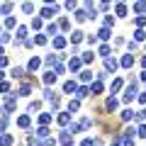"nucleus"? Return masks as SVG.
<instances>
[{
    "mask_svg": "<svg viewBox=\"0 0 146 146\" xmlns=\"http://www.w3.org/2000/svg\"><path fill=\"white\" fill-rule=\"evenodd\" d=\"M15 107H17V100H15V98H7V100H5V105H3V110H0V115L7 117L10 112H15Z\"/></svg>",
    "mask_w": 146,
    "mask_h": 146,
    "instance_id": "nucleus-1",
    "label": "nucleus"
},
{
    "mask_svg": "<svg viewBox=\"0 0 146 146\" xmlns=\"http://www.w3.org/2000/svg\"><path fill=\"white\" fill-rule=\"evenodd\" d=\"M134 98H136V80H131V85L127 88V93H124V98H122V100H124V102H131Z\"/></svg>",
    "mask_w": 146,
    "mask_h": 146,
    "instance_id": "nucleus-2",
    "label": "nucleus"
},
{
    "mask_svg": "<svg viewBox=\"0 0 146 146\" xmlns=\"http://www.w3.org/2000/svg\"><path fill=\"white\" fill-rule=\"evenodd\" d=\"M56 12H58V5H46V7L42 10V17H44V20H51Z\"/></svg>",
    "mask_w": 146,
    "mask_h": 146,
    "instance_id": "nucleus-3",
    "label": "nucleus"
},
{
    "mask_svg": "<svg viewBox=\"0 0 146 146\" xmlns=\"http://www.w3.org/2000/svg\"><path fill=\"white\" fill-rule=\"evenodd\" d=\"M58 141H61L63 146H71V144H73V134H71L68 129H66V131H61V134H58Z\"/></svg>",
    "mask_w": 146,
    "mask_h": 146,
    "instance_id": "nucleus-4",
    "label": "nucleus"
},
{
    "mask_svg": "<svg viewBox=\"0 0 146 146\" xmlns=\"http://www.w3.org/2000/svg\"><path fill=\"white\" fill-rule=\"evenodd\" d=\"M85 15H88V20H95V17H98V5L85 3Z\"/></svg>",
    "mask_w": 146,
    "mask_h": 146,
    "instance_id": "nucleus-5",
    "label": "nucleus"
},
{
    "mask_svg": "<svg viewBox=\"0 0 146 146\" xmlns=\"http://www.w3.org/2000/svg\"><path fill=\"white\" fill-rule=\"evenodd\" d=\"M117 107H119V100H117V98H107V102H105V110H107V112H115Z\"/></svg>",
    "mask_w": 146,
    "mask_h": 146,
    "instance_id": "nucleus-6",
    "label": "nucleus"
},
{
    "mask_svg": "<svg viewBox=\"0 0 146 146\" xmlns=\"http://www.w3.org/2000/svg\"><path fill=\"white\" fill-rule=\"evenodd\" d=\"M119 66L122 68H131V66H134V56H131V54H124L122 61H119Z\"/></svg>",
    "mask_w": 146,
    "mask_h": 146,
    "instance_id": "nucleus-7",
    "label": "nucleus"
},
{
    "mask_svg": "<svg viewBox=\"0 0 146 146\" xmlns=\"http://www.w3.org/2000/svg\"><path fill=\"white\" fill-rule=\"evenodd\" d=\"M117 66H119V63H117L115 58H105V73H110V71L115 73V71H117Z\"/></svg>",
    "mask_w": 146,
    "mask_h": 146,
    "instance_id": "nucleus-8",
    "label": "nucleus"
},
{
    "mask_svg": "<svg viewBox=\"0 0 146 146\" xmlns=\"http://www.w3.org/2000/svg\"><path fill=\"white\" fill-rule=\"evenodd\" d=\"M76 90H78L76 80H66V83H63V93H71V95H76Z\"/></svg>",
    "mask_w": 146,
    "mask_h": 146,
    "instance_id": "nucleus-9",
    "label": "nucleus"
},
{
    "mask_svg": "<svg viewBox=\"0 0 146 146\" xmlns=\"http://www.w3.org/2000/svg\"><path fill=\"white\" fill-rule=\"evenodd\" d=\"M80 63H83V61H80L78 56H73L71 61H68V68H71V73H76V71H78V68H80Z\"/></svg>",
    "mask_w": 146,
    "mask_h": 146,
    "instance_id": "nucleus-10",
    "label": "nucleus"
},
{
    "mask_svg": "<svg viewBox=\"0 0 146 146\" xmlns=\"http://www.w3.org/2000/svg\"><path fill=\"white\" fill-rule=\"evenodd\" d=\"M39 66H42V58H29V63H27V71H36V68H39Z\"/></svg>",
    "mask_w": 146,
    "mask_h": 146,
    "instance_id": "nucleus-11",
    "label": "nucleus"
},
{
    "mask_svg": "<svg viewBox=\"0 0 146 146\" xmlns=\"http://www.w3.org/2000/svg\"><path fill=\"white\" fill-rule=\"evenodd\" d=\"M44 83H46V85H54V83H56V73H54V71H46V73H44Z\"/></svg>",
    "mask_w": 146,
    "mask_h": 146,
    "instance_id": "nucleus-12",
    "label": "nucleus"
},
{
    "mask_svg": "<svg viewBox=\"0 0 146 146\" xmlns=\"http://www.w3.org/2000/svg\"><path fill=\"white\" fill-rule=\"evenodd\" d=\"M12 141H15L12 134H3V136H0V146H12Z\"/></svg>",
    "mask_w": 146,
    "mask_h": 146,
    "instance_id": "nucleus-13",
    "label": "nucleus"
},
{
    "mask_svg": "<svg viewBox=\"0 0 146 146\" xmlns=\"http://www.w3.org/2000/svg\"><path fill=\"white\" fill-rule=\"evenodd\" d=\"M90 93H93V95H100V93H102V80H95V83L90 85Z\"/></svg>",
    "mask_w": 146,
    "mask_h": 146,
    "instance_id": "nucleus-14",
    "label": "nucleus"
},
{
    "mask_svg": "<svg viewBox=\"0 0 146 146\" xmlns=\"http://www.w3.org/2000/svg\"><path fill=\"white\" fill-rule=\"evenodd\" d=\"M17 42H25V39H27V27H17Z\"/></svg>",
    "mask_w": 146,
    "mask_h": 146,
    "instance_id": "nucleus-15",
    "label": "nucleus"
},
{
    "mask_svg": "<svg viewBox=\"0 0 146 146\" xmlns=\"http://www.w3.org/2000/svg\"><path fill=\"white\" fill-rule=\"evenodd\" d=\"M56 119H58V124H68V122H71V112H61Z\"/></svg>",
    "mask_w": 146,
    "mask_h": 146,
    "instance_id": "nucleus-16",
    "label": "nucleus"
},
{
    "mask_svg": "<svg viewBox=\"0 0 146 146\" xmlns=\"http://www.w3.org/2000/svg\"><path fill=\"white\" fill-rule=\"evenodd\" d=\"M85 95H90V88L88 85H80V88L76 90V98H85Z\"/></svg>",
    "mask_w": 146,
    "mask_h": 146,
    "instance_id": "nucleus-17",
    "label": "nucleus"
},
{
    "mask_svg": "<svg viewBox=\"0 0 146 146\" xmlns=\"http://www.w3.org/2000/svg\"><path fill=\"white\" fill-rule=\"evenodd\" d=\"M51 119H54V115H51V112H49V115H39V124H42V127H46Z\"/></svg>",
    "mask_w": 146,
    "mask_h": 146,
    "instance_id": "nucleus-18",
    "label": "nucleus"
},
{
    "mask_svg": "<svg viewBox=\"0 0 146 146\" xmlns=\"http://www.w3.org/2000/svg\"><path fill=\"white\" fill-rule=\"evenodd\" d=\"M34 134L39 136V139H49V129H46V127H39V129H36Z\"/></svg>",
    "mask_w": 146,
    "mask_h": 146,
    "instance_id": "nucleus-19",
    "label": "nucleus"
},
{
    "mask_svg": "<svg viewBox=\"0 0 146 146\" xmlns=\"http://www.w3.org/2000/svg\"><path fill=\"white\" fill-rule=\"evenodd\" d=\"M29 122H32V119H29V117H27V115H22V117H20V119H17V124H20V127H22V129H27V127H29Z\"/></svg>",
    "mask_w": 146,
    "mask_h": 146,
    "instance_id": "nucleus-20",
    "label": "nucleus"
},
{
    "mask_svg": "<svg viewBox=\"0 0 146 146\" xmlns=\"http://www.w3.org/2000/svg\"><path fill=\"white\" fill-rule=\"evenodd\" d=\"M54 46H56V49H63V46H66V39H63V36H54Z\"/></svg>",
    "mask_w": 146,
    "mask_h": 146,
    "instance_id": "nucleus-21",
    "label": "nucleus"
},
{
    "mask_svg": "<svg viewBox=\"0 0 146 146\" xmlns=\"http://www.w3.org/2000/svg\"><path fill=\"white\" fill-rule=\"evenodd\" d=\"M0 12H3V15H10L12 12V3H3V5H0Z\"/></svg>",
    "mask_w": 146,
    "mask_h": 146,
    "instance_id": "nucleus-22",
    "label": "nucleus"
},
{
    "mask_svg": "<svg viewBox=\"0 0 146 146\" xmlns=\"http://www.w3.org/2000/svg\"><path fill=\"white\" fill-rule=\"evenodd\" d=\"M80 80H83V83H90V80H93V71H83L80 73Z\"/></svg>",
    "mask_w": 146,
    "mask_h": 146,
    "instance_id": "nucleus-23",
    "label": "nucleus"
},
{
    "mask_svg": "<svg viewBox=\"0 0 146 146\" xmlns=\"http://www.w3.org/2000/svg\"><path fill=\"white\" fill-rule=\"evenodd\" d=\"M98 36H100V39H110V36H112V32H110L107 27H102V29L98 32Z\"/></svg>",
    "mask_w": 146,
    "mask_h": 146,
    "instance_id": "nucleus-24",
    "label": "nucleus"
},
{
    "mask_svg": "<svg viewBox=\"0 0 146 146\" xmlns=\"http://www.w3.org/2000/svg\"><path fill=\"white\" fill-rule=\"evenodd\" d=\"M131 10H134V12H146V3H134Z\"/></svg>",
    "mask_w": 146,
    "mask_h": 146,
    "instance_id": "nucleus-25",
    "label": "nucleus"
},
{
    "mask_svg": "<svg viewBox=\"0 0 146 146\" xmlns=\"http://www.w3.org/2000/svg\"><path fill=\"white\" fill-rule=\"evenodd\" d=\"M71 42H73V44H80V42H83V32H73Z\"/></svg>",
    "mask_w": 146,
    "mask_h": 146,
    "instance_id": "nucleus-26",
    "label": "nucleus"
},
{
    "mask_svg": "<svg viewBox=\"0 0 146 146\" xmlns=\"http://www.w3.org/2000/svg\"><path fill=\"white\" fill-rule=\"evenodd\" d=\"M29 93H32V85H29V83H22V88H20V95H25V98H27Z\"/></svg>",
    "mask_w": 146,
    "mask_h": 146,
    "instance_id": "nucleus-27",
    "label": "nucleus"
},
{
    "mask_svg": "<svg viewBox=\"0 0 146 146\" xmlns=\"http://www.w3.org/2000/svg\"><path fill=\"white\" fill-rule=\"evenodd\" d=\"M22 76H25V68H20V66L12 68V78H22Z\"/></svg>",
    "mask_w": 146,
    "mask_h": 146,
    "instance_id": "nucleus-28",
    "label": "nucleus"
},
{
    "mask_svg": "<svg viewBox=\"0 0 146 146\" xmlns=\"http://www.w3.org/2000/svg\"><path fill=\"white\" fill-rule=\"evenodd\" d=\"M134 39H136V42H144V39H146V32L144 29H136L134 32Z\"/></svg>",
    "mask_w": 146,
    "mask_h": 146,
    "instance_id": "nucleus-29",
    "label": "nucleus"
},
{
    "mask_svg": "<svg viewBox=\"0 0 146 146\" xmlns=\"http://www.w3.org/2000/svg\"><path fill=\"white\" fill-rule=\"evenodd\" d=\"M117 15H119V17L127 15V5H124V3H117Z\"/></svg>",
    "mask_w": 146,
    "mask_h": 146,
    "instance_id": "nucleus-30",
    "label": "nucleus"
},
{
    "mask_svg": "<svg viewBox=\"0 0 146 146\" xmlns=\"http://www.w3.org/2000/svg\"><path fill=\"white\" fill-rule=\"evenodd\" d=\"M134 119H136V122H144V119H146V110H139V112H134Z\"/></svg>",
    "mask_w": 146,
    "mask_h": 146,
    "instance_id": "nucleus-31",
    "label": "nucleus"
},
{
    "mask_svg": "<svg viewBox=\"0 0 146 146\" xmlns=\"http://www.w3.org/2000/svg\"><path fill=\"white\" fill-rule=\"evenodd\" d=\"M93 58H95V54H93V51H85L80 61H83V63H90V61H93Z\"/></svg>",
    "mask_w": 146,
    "mask_h": 146,
    "instance_id": "nucleus-32",
    "label": "nucleus"
},
{
    "mask_svg": "<svg viewBox=\"0 0 146 146\" xmlns=\"http://www.w3.org/2000/svg\"><path fill=\"white\" fill-rule=\"evenodd\" d=\"M78 107H80V102H78V100H71V102H68V112H76Z\"/></svg>",
    "mask_w": 146,
    "mask_h": 146,
    "instance_id": "nucleus-33",
    "label": "nucleus"
},
{
    "mask_svg": "<svg viewBox=\"0 0 146 146\" xmlns=\"http://www.w3.org/2000/svg\"><path fill=\"white\" fill-rule=\"evenodd\" d=\"M122 119H124V122L134 119V112H131V110H124V112H122Z\"/></svg>",
    "mask_w": 146,
    "mask_h": 146,
    "instance_id": "nucleus-34",
    "label": "nucleus"
},
{
    "mask_svg": "<svg viewBox=\"0 0 146 146\" xmlns=\"http://www.w3.org/2000/svg\"><path fill=\"white\" fill-rule=\"evenodd\" d=\"M68 131H71V134H78L80 131V122H73V124L68 127Z\"/></svg>",
    "mask_w": 146,
    "mask_h": 146,
    "instance_id": "nucleus-35",
    "label": "nucleus"
},
{
    "mask_svg": "<svg viewBox=\"0 0 146 146\" xmlns=\"http://www.w3.org/2000/svg\"><path fill=\"white\" fill-rule=\"evenodd\" d=\"M56 32H58V25H56V22L46 27V34H54V36H56Z\"/></svg>",
    "mask_w": 146,
    "mask_h": 146,
    "instance_id": "nucleus-36",
    "label": "nucleus"
},
{
    "mask_svg": "<svg viewBox=\"0 0 146 146\" xmlns=\"http://www.w3.org/2000/svg\"><path fill=\"white\" fill-rule=\"evenodd\" d=\"M100 56L110 58V46H107V44H102V46H100Z\"/></svg>",
    "mask_w": 146,
    "mask_h": 146,
    "instance_id": "nucleus-37",
    "label": "nucleus"
},
{
    "mask_svg": "<svg viewBox=\"0 0 146 146\" xmlns=\"http://www.w3.org/2000/svg\"><path fill=\"white\" fill-rule=\"evenodd\" d=\"M119 88H122V78H115L112 80V93H117Z\"/></svg>",
    "mask_w": 146,
    "mask_h": 146,
    "instance_id": "nucleus-38",
    "label": "nucleus"
},
{
    "mask_svg": "<svg viewBox=\"0 0 146 146\" xmlns=\"http://www.w3.org/2000/svg\"><path fill=\"white\" fill-rule=\"evenodd\" d=\"M32 29H42V17H34L32 20Z\"/></svg>",
    "mask_w": 146,
    "mask_h": 146,
    "instance_id": "nucleus-39",
    "label": "nucleus"
},
{
    "mask_svg": "<svg viewBox=\"0 0 146 146\" xmlns=\"http://www.w3.org/2000/svg\"><path fill=\"white\" fill-rule=\"evenodd\" d=\"M5 129H7V117H0V136H3Z\"/></svg>",
    "mask_w": 146,
    "mask_h": 146,
    "instance_id": "nucleus-40",
    "label": "nucleus"
},
{
    "mask_svg": "<svg viewBox=\"0 0 146 146\" xmlns=\"http://www.w3.org/2000/svg\"><path fill=\"white\" fill-rule=\"evenodd\" d=\"M39 107H42V102H29V112H32V115L39 112Z\"/></svg>",
    "mask_w": 146,
    "mask_h": 146,
    "instance_id": "nucleus-41",
    "label": "nucleus"
},
{
    "mask_svg": "<svg viewBox=\"0 0 146 146\" xmlns=\"http://www.w3.org/2000/svg\"><path fill=\"white\" fill-rule=\"evenodd\" d=\"M58 27H63V29H68V27H71V22H68V17H61V20H58Z\"/></svg>",
    "mask_w": 146,
    "mask_h": 146,
    "instance_id": "nucleus-42",
    "label": "nucleus"
},
{
    "mask_svg": "<svg viewBox=\"0 0 146 146\" xmlns=\"http://www.w3.org/2000/svg\"><path fill=\"white\" fill-rule=\"evenodd\" d=\"M76 20H78V22L88 20V15H85V10H78V12H76Z\"/></svg>",
    "mask_w": 146,
    "mask_h": 146,
    "instance_id": "nucleus-43",
    "label": "nucleus"
},
{
    "mask_svg": "<svg viewBox=\"0 0 146 146\" xmlns=\"http://www.w3.org/2000/svg\"><path fill=\"white\" fill-rule=\"evenodd\" d=\"M112 25H115V17H112V15H107V17H105V27H107V29H110V27H112Z\"/></svg>",
    "mask_w": 146,
    "mask_h": 146,
    "instance_id": "nucleus-44",
    "label": "nucleus"
},
{
    "mask_svg": "<svg viewBox=\"0 0 146 146\" xmlns=\"http://www.w3.org/2000/svg\"><path fill=\"white\" fill-rule=\"evenodd\" d=\"M34 44H46V36H44V34H36L34 36Z\"/></svg>",
    "mask_w": 146,
    "mask_h": 146,
    "instance_id": "nucleus-45",
    "label": "nucleus"
},
{
    "mask_svg": "<svg viewBox=\"0 0 146 146\" xmlns=\"http://www.w3.org/2000/svg\"><path fill=\"white\" fill-rule=\"evenodd\" d=\"M15 25H17V22H15V17H7V20H5V27H7V29H12Z\"/></svg>",
    "mask_w": 146,
    "mask_h": 146,
    "instance_id": "nucleus-46",
    "label": "nucleus"
},
{
    "mask_svg": "<svg viewBox=\"0 0 146 146\" xmlns=\"http://www.w3.org/2000/svg\"><path fill=\"white\" fill-rule=\"evenodd\" d=\"M44 98H46V100H54L56 95H54V90H51V88H46V90H44Z\"/></svg>",
    "mask_w": 146,
    "mask_h": 146,
    "instance_id": "nucleus-47",
    "label": "nucleus"
},
{
    "mask_svg": "<svg viewBox=\"0 0 146 146\" xmlns=\"http://www.w3.org/2000/svg\"><path fill=\"white\" fill-rule=\"evenodd\" d=\"M54 144H56L54 139H44V141H39V146H54Z\"/></svg>",
    "mask_w": 146,
    "mask_h": 146,
    "instance_id": "nucleus-48",
    "label": "nucleus"
},
{
    "mask_svg": "<svg viewBox=\"0 0 146 146\" xmlns=\"http://www.w3.org/2000/svg\"><path fill=\"white\" fill-rule=\"evenodd\" d=\"M136 134H139V136H144V139H146V124H141L139 129H136Z\"/></svg>",
    "mask_w": 146,
    "mask_h": 146,
    "instance_id": "nucleus-49",
    "label": "nucleus"
},
{
    "mask_svg": "<svg viewBox=\"0 0 146 146\" xmlns=\"http://www.w3.org/2000/svg\"><path fill=\"white\" fill-rule=\"evenodd\" d=\"M7 90H10V83H5V80H3V83H0V93H7Z\"/></svg>",
    "mask_w": 146,
    "mask_h": 146,
    "instance_id": "nucleus-50",
    "label": "nucleus"
},
{
    "mask_svg": "<svg viewBox=\"0 0 146 146\" xmlns=\"http://www.w3.org/2000/svg\"><path fill=\"white\" fill-rule=\"evenodd\" d=\"M22 10H25V12H32V10H34V5H32V3H25V5H22Z\"/></svg>",
    "mask_w": 146,
    "mask_h": 146,
    "instance_id": "nucleus-51",
    "label": "nucleus"
},
{
    "mask_svg": "<svg viewBox=\"0 0 146 146\" xmlns=\"http://www.w3.org/2000/svg\"><path fill=\"white\" fill-rule=\"evenodd\" d=\"M54 61H56V56H46V58H44V63H46V66H54Z\"/></svg>",
    "mask_w": 146,
    "mask_h": 146,
    "instance_id": "nucleus-52",
    "label": "nucleus"
},
{
    "mask_svg": "<svg viewBox=\"0 0 146 146\" xmlns=\"http://www.w3.org/2000/svg\"><path fill=\"white\" fill-rule=\"evenodd\" d=\"M144 25H146V17L139 15V17H136V27H144Z\"/></svg>",
    "mask_w": 146,
    "mask_h": 146,
    "instance_id": "nucleus-53",
    "label": "nucleus"
},
{
    "mask_svg": "<svg viewBox=\"0 0 146 146\" xmlns=\"http://www.w3.org/2000/svg\"><path fill=\"white\" fill-rule=\"evenodd\" d=\"M80 146H95V144H93V139H83V141H80Z\"/></svg>",
    "mask_w": 146,
    "mask_h": 146,
    "instance_id": "nucleus-54",
    "label": "nucleus"
},
{
    "mask_svg": "<svg viewBox=\"0 0 146 146\" xmlns=\"http://www.w3.org/2000/svg\"><path fill=\"white\" fill-rule=\"evenodd\" d=\"M139 102H146V93H144V95H139Z\"/></svg>",
    "mask_w": 146,
    "mask_h": 146,
    "instance_id": "nucleus-55",
    "label": "nucleus"
},
{
    "mask_svg": "<svg viewBox=\"0 0 146 146\" xmlns=\"http://www.w3.org/2000/svg\"><path fill=\"white\" fill-rule=\"evenodd\" d=\"M141 66H144V68H146V56H144V58H141Z\"/></svg>",
    "mask_w": 146,
    "mask_h": 146,
    "instance_id": "nucleus-56",
    "label": "nucleus"
},
{
    "mask_svg": "<svg viewBox=\"0 0 146 146\" xmlns=\"http://www.w3.org/2000/svg\"><path fill=\"white\" fill-rule=\"evenodd\" d=\"M3 78H5V73H3V71H0V83H3Z\"/></svg>",
    "mask_w": 146,
    "mask_h": 146,
    "instance_id": "nucleus-57",
    "label": "nucleus"
},
{
    "mask_svg": "<svg viewBox=\"0 0 146 146\" xmlns=\"http://www.w3.org/2000/svg\"><path fill=\"white\" fill-rule=\"evenodd\" d=\"M0 56H3V46H0Z\"/></svg>",
    "mask_w": 146,
    "mask_h": 146,
    "instance_id": "nucleus-58",
    "label": "nucleus"
}]
</instances>
